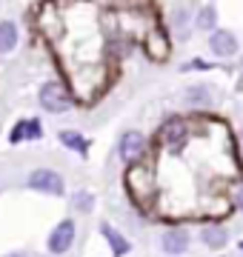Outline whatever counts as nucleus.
Segmentation results:
<instances>
[{
  "instance_id": "nucleus-1",
  "label": "nucleus",
  "mask_w": 243,
  "mask_h": 257,
  "mask_svg": "<svg viewBox=\"0 0 243 257\" xmlns=\"http://www.w3.org/2000/svg\"><path fill=\"white\" fill-rule=\"evenodd\" d=\"M38 103H40V109L49 111V114H66L75 106V97L66 89V83L46 80V83H40V89H38Z\"/></svg>"
},
{
  "instance_id": "nucleus-2",
  "label": "nucleus",
  "mask_w": 243,
  "mask_h": 257,
  "mask_svg": "<svg viewBox=\"0 0 243 257\" xmlns=\"http://www.w3.org/2000/svg\"><path fill=\"white\" fill-rule=\"evenodd\" d=\"M26 189L40 192V194H49V197H63L66 194V180H63V175H57L55 169L40 166V169H32V172L26 175Z\"/></svg>"
},
{
  "instance_id": "nucleus-3",
  "label": "nucleus",
  "mask_w": 243,
  "mask_h": 257,
  "mask_svg": "<svg viewBox=\"0 0 243 257\" xmlns=\"http://www.w3.org/2000/svg\"><path fill=\"white\" fill-rule=\"evenodd\" d=\"M146 135H143L141 128H126L120 132V138H117V157H120L123 166H135L146 155Z\"/></svg>"
},
{
  "instance_id": "nucleus-4",
  "label": "nucleus",
  "mask_w": 243,
  "mask_h": 257,
  "mask_svg": "<svg viewBox=\"0 0 243 257\" xmlns=\"http://www.w3.org/2000/svg\"><path fill=\"white\" fill-rule=\"evenodd\" d=\"M75 240H77V226L72 217H66V220H60L55 226V229L49 231V237H46V248H49V254H66L69 248L75 246Z\"/></svg>"
},
{
  "instance_id": "nucleus-5",
  "label": "nucleus",
  "mask_w": 243,
  "mask_h": 257,
  "mask_svg": "<svg viewBox=\"0 0 243 257\" xmlns=\"http://www.w3.org/2000/svg\"><path fill=\"white\" fill-rule=\"evenodd\" d=\"M209 52L215 57H220V60H229V57H237V52H240V43H237V35H234L232 29H220L217 26L212 35H209Z\"/></svg>"
},
{
  "instance_id": "nucleus-6",
  "label": "nucleus",
  "mask_w": 243,
  "mask_h": 257,
  "mask_svg": "<svg viewBox=\"0 0 243 257\" xmlns=\"http://www.w3.org/2000/svg\"><path fill=\"white\" fill-rule=\"evenodd\" d=\"M189 246H192V234H189L186 229H180V226H169V229L160 234V248H163L166 257L186 254Z\"/></svg>"
},
{
  "instance_id": "nucleus-7",
  "label": "nucleus",
  "mask_w": 243,
  "mask_h": 257,
  "mask_svg": "<svg viewBox=\"0 0 243 257\" xmlns=\"http://www.w3.org/2000/svg\"><path fill=\"white\" fill-rule=\"evenodd\" d=\"M186 135H189V126H186V120L183 117H169V120H163V126H160V132H158V138H160V143L163 146H183L186 143Z\"/></svg>"
},
{
  "instance_id": "nucleus-8",
  "label": "nucleus",
  "mask_w": 243,
  "mask_h": 257,
  "mask_svg": "<svg viewBox=\"0 0 243 257\" xmlns=\"http://www.w3.org/2000/svg\"><path fill=\"white\" fill-rule=\"evenodd\" d=\"M97 231H100V237L106 240V246H109V254H112V257H126L132 251V240L126 237L120 229H114L112 223L103 220Z\"/></svg>"
},
{
  "instance_id": "nucleus-9",
  "label": "nucleus",
  "mask_w": 243,
  "mask_h": 257,
  "mask_svg": "<svg viewBox=\"0 0 243 257\" xmlns=\"http://www.w3.org/2000/svg\"><path fill=\"white\" fill-rule=\"evenodd\" d=\"M197 240L203 243L209 251H223L226 246H229V231L223 229V226H217V223H209V226H203V229L197 231Z\"/></svg>"
},
{
  "instance_id": "nucleus-10",
  "label": "nucleus",
  "mask_w": 243,
  "mask_h": 257,
  "mask_svg": "<svg viewBox=\"0 0 243 257\" xmlns=\"http://www.w3.org/2000/svg\"><path fill=\"white\" fill-rule=\"evenodd\" d=\"M183 103L192 106V109H206V106H212V89H209L206 83L186 86V89H183Z\"/></svg>"
},
{
  "instance_id": "nucleus-11",
  "label": "nucleus",
  "mask_w": 243,
  "mask_h": 257,
  "mask_svg": "<svg viewBox=\"0 0 243 257\" xmlns=\"http://www.w3.org/2000/svg\"><path fill=\"white\" fill-rule=\"evenodd\" d=\"M57 140H60L69 152H75V155H80V157H89V138L80 135V132H75V128L57 132Z\"/></svg>"
},
{
  "instance_id": "nucleus-12",
  "label": "nucleus",
  "mask_w": 243,
  "mask_h": 257,
  "mask_svg": "<svg viewBox=\"0 0 243 257\" xmlns=\"http://www.w3.org/2000/svg\"><path fill=\"white\" fill-rule=\"evenodd\" d=\"M20 43V32L15 20H0V55H12Z\"/></svg>"
},
{
  "instance_id": "nucleus-13",
  "label": "nucleus",
  "mask_w": 243,
  "mask_h": 257,
  "mask_svg": "<svg viewBox=\"0 0 243 257\" xmlns=\"http://www.w3.org/2000/svg\"><path fill=\"white\" fill-rule=\"evenodd\" d=\"M192 23H195L197 32H206V35H212L217 29V9L212 6V3H206V6H200V9L195 12V18H192Z\"/></svg>"
},
{
  "instance_id": "nucleus-14",
  "label": "nucleus",
  "mask_w": 243,
  "mask_h": 257,
  "mask_svg": "<svg viewBox=\"0 0 243 257\" xmlns=\"http://www.w3.org/2000/svg\"><path fill=\"white\" fill-rule=\"evenodd\" d=\"M72 209L80 211V214H92L94 211V194L89 192V189H77V192L72 194Z\"/></svg>"
},
{
  "instance_id": "nucleus-15",
  "label": "nucleus",
  "mask_w": 243,
  "mask_h": 257,
  "mask_svg": "<svg viewBox=\"0 0 243 257\" xmlns=\"http://www.w3.org/2000/svg\"><path fill=\"white\" fill-rule=\"evenodd\" d=\"M12 143V146H20V143H26V117L18 120L15 126L9 128V138H6Z\"/></svg>"
},
{
  "instance_id": "nucleus-16",
  "label": "nucleus",
  "mask_w": 243,
  "mask_h": 257,
  "mask_svg": "<svg viewBox=\"0 0 243 257\" xmlns=\"http://www.w3.org/2000/svg\"><path fill=\"white\" fill-rule=\"evenodd\" d=\"M40 138H43V123H40V117H26V143L40 140Z\"/></svg>"
},
{
  "instance_id": "nucleus-17",
  "label": "nucleus",
  "mask_w": 243,
  "mask_h": 257,
  "mask_svg": "<svg viewBox=\"0 0 243 257\" xmlns=\"http://www.w3.org/2000/svg\"><path fill=\"white\" fill-rule=\"evenodd\" d=\"M234 206H237V209L243 211V183L237 186V189H234Z\"/></svg>"
},
{
  "instance_id": "nucleus-18",
  "label": "nucleus",
  "mask_w": 243,
  "mask_h": 257,
  "mask_svg": "<svg viewBox=\"0 0 243 257\" xmlns=\"http://www.w3.org/2000/svg\"><path fill=\"white\" fill-rule=\"evenodd\" d=\"M6 257H29V254H23V251H12V254H6Z\"/></svg>"
},
{
  "instance_id": "nucleus-19",
  "label": "nucleus",
  "mask_w": 243,
  "mask_h": 257,
  "mask_svg": "<svg viewBox=\"0 0 243 257\" xmlns=\"http://www.w3.org/2000/svg\"><path fill=\"white\" fill-rule=\"evenodd\" d=\"M240 149H243V128H240Z\"/></svg>"
},
{
  "instance_id": "nucleus-20",
  "label": "nucleus",
  "mask_w": 243,
  "mask_h": 257,
  "mask_svg": "<svg viewBox=\"0 0 243 257\" xmlns=\"http://www.w3.org/2000/svg\"><path fill=\"white\" fill-rule=\"evenodd\" d=\"M240 72H243V55H240Z\"/></svg>"
},
{
  "instance_id": "nucleus-21",
  "label": "nucleus",
  "mask_w": 243,
  "mask_h": 257,
  "mask_svg": "<svg viewBox=\"0 0 243 257\" xmlns=\"http://www.w3.org/2000/svg\"><path fill=\"white\" fill-rule=\"evenodd\" d=\"M240 251H243V240H240Z\"/></svg>"
},
{
  "instance_id": "nucleus-22",
  "label": "nucleus",
  "mask_w": 243,
  "mask_h": 257,
  "mask_svg": "<svg viewBox=\"0 0 243 257\" xmlns=\"http://www.w3.org/2000/svg\"><path fill=\"white\" fill-rule=\"evenodd\" d=\"M220 257H226V254H220Z\"/></svg>"
}]
</instances>
